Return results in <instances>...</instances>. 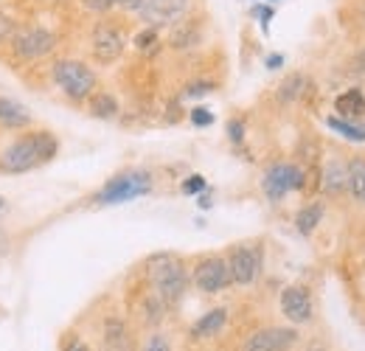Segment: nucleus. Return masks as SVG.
<instances>
[{
    "instance_id": "obj_1",
    "label": "nucleus",
    "mask_w": 365,
    "mask_h": 351,
    "mask_svg": "<svg viewBox=\"0 0 365 351\" xmlns=\"http://www.w3.org/2000/svg\"><path fill=\"white\" fill-rule=\"evenodd\" d=\"M59 155V138L51 130H26L0 152L3 175H26L40 169Z\"/></svg>"
},
{
    "instance_id": "obj_2",
    "label": "nucleus",
    "mask_w": 365,
    "mask_h": 351,
    "mask_svg": "<svg viewBox=\"0 0 365 351\" xmlns=\"http://www.w3.org/2000/svg\"><path fill=\"white\" fill-rule=\"evenodd\" d=\"M146 278H149V287L152 292L166 304V307H175L185 295L188 290V267L180 256L175 253H155L146 259Z\"/></svg>"
},
{
    "instance_id": "obj_3",
    "label": "nucleus",
    "mask_w": 365,
    "mask_h": 351,
    "mask_svg": "<svg viewBox=\"0 0 365 351\" xmlns=\"http://www.w3.org/2000/svg\"><path fill=\"white\" fill-rule=\"evenodd\" d=\"M48 76L56 88L65 93V98L85 104L93 93L98 90V73L93 71L88 62L73 59V56H59L51 62Z\"/></svg>"
},
{
    "instance_id": "obj_4",
    "label": "nucleus",
    "mask_w": 365,
    "mask_h": 351,
    "mask_svg": "<svg viewBox=\"0 0 365 351\" xmlns=\"http://www.w3.org/2000/svg\"><path fill=\"white\" fill-rule=\"evenodd\" d=\"M155 188V180H152V172L146 169H124L118 175H113L93 197L96 205H124V203H133L138 197H146L152 194Z\"/></svg>"
},
{
    "instance_id": "obj_5",
    "label": "nucleus",
    "mask_w": 365,
    "mask_h": 351,
    "mask_svg": "<svg viewBox=\"0 0 365 351\" xmlns=\"http://www.w3.org/2000/svg\"><path fill=\"white\" fill-rule=\"evenodd\" d=\"M56 45H59V34L53 29L40 26V23H20L17 34L9 43V54L14 62L31 65V62L48 59L56 51Z\"/></svg>"
},
{
    "instance_id": "obj_6",
    "label": "nucleus",
    "mask_w": 365,
    "mask_h": 351,
    "mask_svg": "<svg viewBox=\"0 0 365 351\" xmlns=\"http://www.w3.org/2000/svg\"><path fill=\"white\" fill-rule=\"evenodd\" d=\"M88 51L96 65H115L127 51V31L115 20H110V14L98 17L88 37Z\"/></svg>"
},
{
    "instance_id": "obj_7",
    "label": "nucleus",
    "mask_w": 365,
    "mask_h": 351,
    "mask_svg": "<svg viewBox=\"0 0 365 351\" xmlns=\"http://www.w3.org/2000/svg\"><path fill=\"white\" fill-rule=\"evenodd\" d=\"M307 185H309L307 169L292 163V161H275L262 175V191H264V197L270 203H281L287 194L304 191Z\"/></svg>"
},
{
    "instance_id": "obj_8",
    "label": "nucleus",
    "mask_w": 365,
    "mask_h": 351,
    "mask_svg": "<svg viewBox=\"0 0 365 351\" xmlns=\"http://www.w3.org/2000/svg\"><path fill=\"white\" fill-rule=\"evenodd\" d=\"M225 259H228V270L233 284L236 287H250V284L259 281V275L264 270V248L256 239L236 242V245L228 248Z\"/></svg>"
},
{
    "instance_id": "obj_9",
    "label": "nucleus",
    "mask_w": 365,
    "mask_h": 351,
    "mask_svg": "<svg viewBox=\"0 0 365 351\" xmlns=\"http://www.w3.org/2000/svg\"><path fill=\"white\" fill-rule=\"evenodd\" d=\"M191 284H194L200 292H205V295H220V292H225L228 287H233L228 259L220 256V253L200 256L197 264L191 267Z\"/></svg>"
},
{
    "instance_id": "obj_10",
    "label": "nucleus",
    "mask_w": 365,
    "mask_h": 351,
    "mask_svg": "<svg viewBox=\"0 0 365 351\" xmlns=\"http://www.w3.org/2000/svg\"><path fill=\"white\" fill-rule=\"evenodd\" d=\"M191 6H194V0H143L135 17L140 23L163 31V29L175 26L180 17H185L191 11Z\"/></svg>"
},
{
    "instance_id": "obj_11",
    "label": "nucleus",
    "mask_w": 365,
    "mask_h": 351,
    "mask_svg": "<svg viewBox=\"0 0 365 351\" xmlns=\"http://www.w3.org/2000/svg\"><path fill=\"white\" fill-rule=\"evenodd\" d=\"M278 307L281 315L292 323V326H304L315 317V304H312V292L301 284H289L281 290V298H278Z\"/></svg>"
},
{
    "instance_id": "obj_12",
    "label": "nucleus",
    "mask_w": 365,
    "mask_h": 351,
    "mask_svg": "<svg viewBox=\"0 0 365 351\" xmlns=\"http://www.w3.org/2000/svg\"><path fill=\"white\" fill-rule=\"evenodd\" d=\"M166 31H169L166 34V48L182 54V51H191V48H197V45L202 43V37H205V20L200 14H194V11H188L185 17H180Z\"/></svg>"
},
{
    "instance_id": "obj_13",
    "label": "nucleus",
    "mask_w": 365,
    "mask_h": 351,
    "mask_svg": "<svg viewBox=\"0 0 365 351\" xmlns=\"http://www.w3.org/2000/svg\"><path fill=\"white\" fill-rule=\"evenodd\" d=\"M298 343V332L287 326H267L247 337L242 351H289Z\"/></svg>"
},
{
    "instance_id": "obj_14",
    "label": "nucleus",
    "mask_w": 365,
    "mask_h": 351,
    "mask_svg": "<svg viewBox=\"0 0 365 351\" xmlns=\"http://www.w3.org/2000/svg\"><path fill=\"white\" fill-rule=\"evenodd\" d=\"M320 191L326 197H343L346 194V180H349V161L343 158H329L320 169Z\"/></svg>"
},
{
    "instance_id": "obj_15",
    "label": "nucleus",
    "mask_w": 365,
    "mask_h": 351,
    "mask_svg": "<svg viewBox=\"0 0 365 351\" xmlns=\"http://www.w3.org/2000/svg\"><path fill=\"white\" fill-rule=\"evenodd\" d=\"M31 124H34V118H31V113L20 101H14L9 96H0V130L20 132L29 130Z\"/></svg>"
},
{
    "instance_id": "obj_16",
    "label": "nucleus",
    "mask_w": 365,
    "mask_h": 351,
    "mask_svg": "<svg viewBox=\"0 0 365 351\" xmlns=\"http://www.w3.org/2000/svg\"><path fill=\"white\" fill-rule=\"evenodd\" d=\"M228 323V309L225 307H217V309H208L205 315H200L191 326V337L194 340H211L217 337Z\"/></svg>"
},
{
    "instance_id": "obj_17",
    "label": "nucleus",
    "mask_w": 365,
    "mask_h": 351,
    "mask_svg": "<svg viewBox=\"0 0 365 351\" xmlns=\"http://www.w3.org/2000/svg\"><path fill=\"white\" fill-rule=\"evenodd\" d=\"M334 113L346 121H360L365 116V93L360 88H346L334 96Z\"/></svg>"
},
{
    "instance_id": "obj_18",
    "label": "nucleus",
    "mask_w": 365,
    "mask_h": 351,
    "mask_svg": "<svg viewBox=\"0 0 365 351\" xmlns=\"http://www.w3.org/2000/svg\"><path fill=\"white\" fill-rule=\"evenodd\" d=\"M307 90H309V76H307L304 71H289V73L278 82L275 98H278L281 104H295V101H301V98L307 96Z\"/></svg>"
},
{
    "instance_id": "obj_19",
    "label": "nucleus",
    "mask_w": 365,
    "mask_h": 351,
    "mask_svg": "<svg viewBox=\"0 0 365 351\" xmlns=\"http://www.w3.org/2000/svg\"><path fill=\"white\" fill-rule=\"evenodd\" d=\"M323 217H326L323 200H309V203L301 205L298 214H295V230H298L301 236H312V233L318 230V225L323 222Z\"/></svg>"
},
{
    "instance_id": "obj_20",
    "label": "nucleus",
    "mask_w": 365,
    "mask_h": 351,
    "mask_svg": "<svg viewBox=\"0 0 365 351\" xmlns=\"http://www.w3.org/2000/svg\"><path fill=\"white\" fill-rule=\"evenodd\" d=\"M88 110H91L93 118L113 121V118H118L121 104H118V98H115L110 90H96L91 98H88Z\"/></svg>"
},
{
    "instance_id": "obj_21",
    "label": "nucleus",
    "mask_w": 365,
    "mask_h": 351,
    "mask_svg": "<svg viewBox=\"0 0 365 351\" xmlns=\"http://www.w3.org/2000/svg\"><path fill=\"white\" fill-rule=\"evenodd\" d=\"M346 194H351L357 203L365 205V155H357L349 161V180H346Z\"/></svg>"
},
{
    "instance_id": "obj_22",
    "label": "nucleus",
    "mask_w": 365,
    "mask_h": 351,
    "mask_svg": "<svg viewBox=\"0 0 365 351\" xmlns=\"http://www.w3.org/2000/svg\"><path fill=\"white\" fill-rule=\"evenodd\" d=\"M326 127L331 132H337L340 138H346V141H354V143H363L365 141V124H360V121H346V118L329 116Z\"/></svg>"
},
{
    "instance_id": "obj_23",
    "label": "nucleus",
    "mask_w": 365,
    "mask_h": 351,
    "mask_svg": "<svg viewBox=\"0 0 365 351\" xmlns=\"http://www.w3.org/2000/svg\"><path fill=\"white\" fill-rule=\"evenodd\" d=\"M133 45H135L138 54H143V56H155L158 51H160V31L158 29H152V26H143L140 31H138L135 37H133Z\"/></svg>"
},
{
    "instance_id": "obj_24",
    "label": "nucleus",
    "mask_w": 365,
    "mask_h": 351,
    "mask_svg": "<svg viewBox=\"0 0 365 351\" xmlns=\"http://www.w3.org/2000/svg\"><path fill=\"white\" fill-rule=\"evenodd\" d=\"M104 346L110 351H124V346H127V329L118 317H110L104 323Z\"/></svg>"
},
{
    "instance_id": "obj_25",
    "label": "nucleus",
    "mask_w": 365,
    "mask_h": 351,
    "mask_svg": "<svg viewBox=\"0 0 365 351\" xmlns=\"http://www.w3.org/2000/svg\"><path fill=\"white\" fill-rule=\"evenodd\" d=\"M17 29H20L17 17H14L11 11L0 9V48H9V43H11V37L17 34Z\"/></svg>"
},
{
    "instance_id": "obj_26",
    "label": "nucleus",
    "mask_w": 365,
    "mask_h": 351,
    "mask_svg": "<svg viewBox=\"0 0 365 351\" xmlns=\"http://www.w3.org/2000/svg\"><path fill=\"white\" fill-rule=\"evenodd\" d=\"M79 6L93 17H107L110 11H115V0H79Z\"/></svg>"
},
{
    "instance_id": "obj_27",
    "label": "nucleus",
    "mask_w": 365,
    "mask_h": 351,
    "mask_svg": "<svg viewBox=\"0 0 365 351\" xmlns=\"http://www.w3.org/2000/svg\"><path fill=\"white\" fill-rule=\"evenodd\" d=\"M250 17L253 20H259V26L267 31V26H270V20L275 17V9H273V3H256V6H250Z\"/></svg>"
},
{
    "instance_id": "obj_28",
    "label": "nucleus",
    "mask_w": 365,
    "mask_h": 351,
    "mask_svg": "<svg viewBox=\"0 0 365 351\" xmlns=\"http://www.w3.org/2000/svg\"><path fill=\"white\" fill-rule=\"evenodd\" d=\"M180 191L185 194V197H197V194L208 191V183H205V177L202 175H188L180 183Z\"/></svg>"
},
{
    "instance_id": "obj_29",
    "label": "nucleus",
    "mask_w": 365,
    "mask_h": 351,
    "mask_svg": "<svg viewBox=\"0 0 365 351\" xmlns=\"http://www.w3.org/2000/svg\"><path fill=\"white\" fill-rule=\"evenodd\" d=\"M188 121H191L194 127L205 130V127H211V124H214V113H211L208 107H200V104H197V107H191V110H188Z\"/></svg>"
},
{
    "instance_id": "obj_30",
    "label": "nucleus",
    "mask_w": 365,
    "mask_h": 351,
    "mask_svg": "<svg viewBox=\"0 0 365 351\" xmlns=\"http://www.w3.org/2000/svg\"><path fill=\"white\" fill-rule=\"evenodd\" d=\"M140 351H172V343H169V337H166V335L155 332V335H149V337L143 340V349Z\"/></svg>"
},
{
    "instance_id": "obj_31",
    "label": "nucleus",
    "mask_w": 365,
    "mask_h": 351,
    "mask_svg": "<svg viewBox=\"0 0 365 351\" xmlns=\"http://www.w3.org/2000/svg\"><path fill=\"white\" fill-rule=\"evenodd\" d=\"M245 132H247V127H245V121H242V118H230L228 121V141L233 143V146H242V143H245Z\"/></svg>"
},
{
    "instance_id": "obj_32",
    "label": "nucleus",
    "mask_w": 365,
    "mask_h": 351,
    "mask_svg": "<svg viewBox=\"0 0 365 351\" xmlns=\"http://www.w3.org/2000/svg\"><path fill=\"white\" fill-rule=\"evenodd\" d=\"M349 71L357 73V76H365V45L357 48V51L349 56Z\"/></svg>"
},
{
    "instance_id": "obj_33",
    "label": "nucleus",
    "mask_w": 365,
    "mask_h": 351,
    "mask_svg": "<svg viewBox=\"0 0 365 351\" xmlns=\"http://www.w3.org/2000/svg\"><path fill=\"white\" fill-rule=\"evenodd\" d=\"M211 90H214V82H191V85H185L182 96H185V98H197V96H205V93H211Z\"/></svg>"
},
{
    "instance_id": "obj_34",
    "label": "nucleus",
    "mask_w": 365,
    "mask_h": 351,
    "mask_svg": "<svg viewBox=\"0 0 365 351\" xmlns=\"http://www.w3.org/2000/svg\"><path fill=\"white\" fill-rule=\"evenodd\" d=\"M140 6H143V0H118V3H115V9H121L124 14H138Z\"/></svg>"
},
{
    "instance_id": "obj_35",
    "label": "nucleus",
    "mask_w": 365,
    "mask_h": 351,
    "mask_svg": "<svg viewBox=\"0 0 365 351\" xmlns=\"http://www.w3.org/2000/svg\"><path fill=\"white\" fill-rule=\"evenodd\" d=\"M284 62H287V59H284V54H267V56H264V68H267V71H278V68H284Z\"/></svg>"
},
{
    "instance_id": "obj_36",
    "label": "nucleus",
    "mask_w": 365,
    "mask_h": 351,
    "mask_svg": "<svg viewBox=\"0 0 365 351\" xmlns=\"http://www.w3.org/2000/svg\"><path fill=\"white\" fill-rule=\"evenodd\" d=\"M62 351H91V349H88V343H85L82 337H73V335H71V337L65 340V349Z\"/></svg>"
},
{
    "instance_id": "obj_37",
    "label": "nucleus",
    "mask_w": 365,
    "mask_h": 351,
    "mask_svg": "<svg viewBox=\"0 0 365 351\" xmlns=\"http://www.w3.org/2000/svg\"><path fill=\"white\" fill-rule=\"evenodd\" d=\"M354 17H357V23H363V29H365V0H357V3H354Z\"/></svg>"
},
{
    "instance_id": "obj_38",
    "label": "nucleus",
    "mask_w": 365,
    "mask_h": 351,
    "mask_svg": "<svg viewBox=\"0 0 365 351\" xmlns=\"http://www.w3.org/2000/svg\"><path fill=\"white\" fill-rule=\"evenodd\" d=\"M197 197H200L197 203H200V208H202V211H208V208L214 205V203H211V194H208V191H202V194H197Z\"/></svg>"
},
{
    "instance_id": "obj_39",
    "label": "nucleus",
    "mask_w": 365,
    "mask_h": 351,
    "mask_svg": "<svg viewBox=\"0 0 365 351\" xmlns=\"http://www.w3.org/2000/svg\"><path fill=\"white\" fill-rule=\"evenodd\" d=\"M6 211H9V200H6L3 194H0V220L6 217Z\"/></svg>"
},
{
    "instance_id": "obj_40",
    "label": "nucleus",
    "mask_w": 365,
    "mask_h": 351,
    "mask_svg": "<svg viewBox=\"0 0 365 351\" xmlns=\"http://www.w3.org/2000/svg\"><path fill=\"white\" fill-rule=\"evenodd\" d=\"M262 3H278V0H262Z\"/></svg>"
},
{
    "instance_id": "obj_41",
    "label": "nucleus",
    "mask_w": 365,
    "mask_h": 351,
    "mask_svg": "<svg viewBox=\"0 0 365 351\" xmlns=\"http://www.w3.org/2000/svg\"><path fill=\"white\" fill-rule=\"evenodd\" d=\"M53 3H59V0H53Z\"/></svg>"
},
{
    "instance_id": "obj_42",
    "label": "nucleus",
    "mask_w": 365,
    "mask_h": 351,
    "mask_svg": "<svg viewBox=\"0 0 365 351\" xmlns=\"http://www.w3.org/2000/svg\"><path fill=\"white\" fill-rule=\"evenodd\" d=\"M115 3H118V0H115Z\"/></svg>"
}]
</instances>
